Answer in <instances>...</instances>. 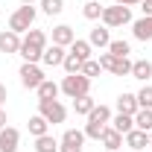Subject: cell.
<instances>
[{
	"mask_svg": "<svg viewBox=\"0 0 152 152\" xmlns=\"http://www.w3.org/2000/svg\"><path fill=\"white\" fill-rule=\"evenodd\" d=\"M38 3H41V12H44V15H50V18L64 12V0H38Z\"/></svg>",
	"mask_w": 152,
	"mask_h": 152,
	"instance_id": "29",
	"label": "cell"
},
{
	"mask_svg": "<svg viewBox=\"0 0 152 152\" xmlns=\"http://www.w3.org/2000/svg\"><path fill=\"white\" fill-rule=\"evenodd\" d=\"M82 143H85V132L79 129H67L58 140V152H82Z\"/></svg>",
	"mask_w": 152,
	"mask_h": 152,
	"instance_id": "8",
	"label": "cell"
},
{
	"mask_svg": "<svg viewBox=\"0 0 152 152\" xmlns=\"http://www.w3.org/2000/svg\"><path fill=\"white\" fill-rule=\"evenodd\" d=\"M79 73H85L88 79H94V76L102 73V64H99L96 58H88V61H82V70H79Z\"/></svg>",
	"mask_w": 152,
	"mask_h": 152,
	"instance_id": "30",
	"label": "cell"
},
{
	"mask_svg": "<svg viewBox=\"0 0 152 152\" xmlns=\"http://www.w3.org/2000/svg\"><path fill=\"white\" fill-rule=\"evenodd\" d=\"M6 96H9V91H6V85L0 82V108H3V102H6Z\"/></svg>",
	"mask_w": 152,
	"mask_h": 152,
	"instance_id": "35",
	"label": "cell"
},
{
	"mask_svg": "<svg viewBox=\"0 0 152 152\" xmlns=\"http://www.w3.org/2000/svg\"><path fill=\"white\" fill-rule=\"evenodd\" d=\"M117 111H120V114H132V117H134V114L140 111L137 96H134V94H120V96H117Z\"/></svg>",
	"mask_w": 152,
	"mask_h": 152,
	"instance_id": "16",
	"label": "cell"
},
{
	"mask_svg": "<svg viewBox=\"0 0 152 152\" xmlns=\"http://www.w3.org/2000/svg\"><path fill=\"white\" fill-rule=\"evenodd\" d=\"M26 126H29V134H32V137H41V134H47V132H50V123H47L41 114H32Z\"/></svg>",
	"mask_w": 152,
	"mask_h": 152,
	"instance_id": "21",
	"label": "cell"
},
{
	"mask_svg": "<svg viewBox=\"0 0 152 152\" xmlns=\"http://www.w3.org/2000/svg\"><path fill=\"white\" fill-rule=\"evenodd\" d=\"M102 152H108V149H102Z\"/></svg>",
	"mask_w": 152,
	"mask_h": 152,
	"instance_id": "39",
	"label": "cell"
},
{
	"mask_svg": "<svg viewBox=\"0 0 152 152\" xmlns=\"http://www.w3.org/2000/svg\"><path fill=\"white\" fill-rule=\"evenodd\" d=\"M149 76H152V61H146V58H137V61H132V79L146 82Z\"/></svg>",
	"mask_w": 152,
	"mask_h": 152,
	"instance_id": "19",
	"label": "cell"
},
{
	"mask_svg": "<svg viewBox=\"0 0 152 152\" xmlns=\"http://www.w3.org/2000/svg\"><path fill=\"white\" fill-rule=\"evenodd\" d=\"M20 41H23V38H20L18 32H12V29L0 32V53H6V56L18 53V50H20Z\"/></svg>",
	"mask_w": 152,
	"mask_h": 152,
	"instance_id": "12",
	"label": "cell"
},
{
	"mask_svg": "<svg viewBox=\"0 0 152 152\" xmlns=\"http://www.w3.org/2000/svg\"><path fill=\"white\" fill-rule=\"evenodd\" d=\"M134 96H137V105L140 108H152V85H143Z\"/></svg>",
	"mask_w": 152,
	"mask_h": 152,
	"instance_id": "31",
	"label": "cell"
},
{
	"mask_svg": "<svg viewBox=\"0 0 152 152\" xmlns=\"http://www.w3.org/2000/svg\"><path fill=\"white\" fill-rule=\"evenodd\" d=\"M23 44H29V47H38V50H44V47H47V32H44V29H29V32L23 35Z\"/></svg>",
	"mask_w": 152,
	"mask_h": 152,
	"instance_id": "24",
	"label": "cell"
},
{
	"mask_svg": "<svg viewBox=\"0 0 152 152\" xmlns=\"http://www.w3.org/2000/svg\"><path fill=\"white\" fill-rule=\"evenodd\" d=\"M102 26H108V29H117V26H126V23H132V9L129 6H105L102 9Z\"/></svg>",
	"mask_w": 152,
	"mask_h": 152,
	"instance_id": "4",
	"label": "cell"
},
{
	"mask_svg": "<svg viewBox=\"0 0 152 152\" xmlns=\"http://www.w3.org/2000/svg\"><path fill=\"white\" fill-rule=\"evenodd\" d=\"M64 50H67V47H58V44L50 47V44H47L44 53H41V61H44L47 67H61V61H64V56H67Z\"/></svg>",
	"mask_w": 152,
	"mask_h": 152,
	"instance_id": "10",
	"label": "cell"
},
{
	"mask_svg": "<svg viewBox=\"0 0 152 152\" xmlns=\"http://www.w3.org/2000/svg\"><path fill=\"white\" fill-rule=\"evenodd\" d=\"M35 152H58V140L50 132L41 134V137H35Z\"/></svg>",
	"mask_w": 152,
	"mask_h": 152,
	"instance_id": "25",
	"label": "cell"
},
{
	"mask_svg": "<svg viewBox=\"0 0 152 152\" xmlns=\"http://www.w3.org/2000/svg\"><path fill=\"white\" fill-rule=\"evenodd\" d=\"M108 53L117 58H126L129 53H132V47H129V41H123V38H114L111 44H108Z\"/></svg>",
	"mask_w": 152,
	"mask_h": 152,
	"instance_id": "28",
	"label": "cell"
},
{
	"mask_svg": "<svg viewBox=\"0 0 152 152\" xmlns=\"http://www.w3.org/2000/svg\"><path fill=\"white\" fill-rule=\"evenodd\" d=\"M132 35L137 38V41H152V18L132 20Z\"/></svg>",
	"mask_w": 152,
	"mask_h": 152,
	"instance_id": "15",
	"label": "cell"
},
{
	"mask_svg": "<svg viewBox=\"0 0 152 152\" xmlns=\"http://www.w3.org/2000/svg\"><path fill=\"white\" fill-rule=\"evenodd\" d=\"M140 12L143 18H152V0H140Z\"/></svg>",
	"mask_w": 152,
	"mask_h": 152,
	"instance_id": "33",
	"label": "cell"
},
{
	"mask_svg": "<svg viewBox=\"0 0 152 152\" xmlns=\"http://www.w3.org/2000/svg\"><path fill=\"white\" fill-rule=\"evenodd\" d=\"M18 143H20V132L15 126L0 129V152H18Z\"/></svg>",
	"mask_w": 152,
	"mask_h": 152,
	"instance_id": "9",
	"label": "cell"
},
{
	"mask_svg": "<svg viewBox=\"0 0 152 152\" xmlns=\"http://www.w3.org/2000/svg\"><path fill=\"white\" fill-rule=\"evenodd\" d=\"M149 146H152V132H149Z\"/></svg>",
	"mask_w": 152,
	"mask_h": 152,
	"instance_id": "38",
	"label": "cell"
},
{
	"mask_svg": "<svg viewBox=\"0 0 152 152\" xmlns=\"http://www.w3.org/2000/svg\"><path fill=\"white\" fill-rule=\"evenodd\" d=\"M96 61L102 64V70H108V73H114V76H132V61H129V56L117 58V56H111V53H99Z\"/></svg>",
	"mask_w": 152,
	"mask_h": 152,
	"instance_id": "6",
	"label": "cell"
},
{
	"mask_svg": "<svg viewBox=\"0 0 152 152\" xmlns=\"http://www.w3.org/2000/svg\"><path fill=\"white\" fill-rule=\"evenodd\" d=\"M6 123H9V120H6V111H3V108H0V129H3V126H6Z\"/></svg>",
	"mask_w": 152,
	"mask_h": 152,
	"instance_id": "36",
	"label": "cell"
},
{
	"mask_svg": "<svg viewBox=\"0 0 152 152\" xmlns=\"http://www.w3.org/2000/svg\"><path fill=\"white\" fill-rule=\"evenodd\" d=\"M129 152H132V149H129Z\"/></svg>",
	"mask_w": 152,
	"mask_h": 152,
	"instance_id": "40",
	"label": "cell"
},
{
	"mask_svg": "<svg viewBox=\"0 0 152 152\" xmlns=\"http://www.w3.org/2000/svg\"><path fill=\"white\" fill-rule=\"evenodd\" d=\"M61 67H64L67 73H79V70H82V61H79L73 53H67V56H64V61H61Z\"/></svg>",
	"mask_w": 152,
	"mask_h": 152,
	"instance_id": "32",
	"label": "cell"
},
{
	"mask_svg": "<svg viewBox=\"0 0 152 152\" xmlns=\"http://www.w3.org/2000/svg\"><path fill=\"white\" fill-rule=\"evenodd\" d=\"M18 76H20V85H23V88H29V91H35L38 85L47 79V76H44V70H41L38 64H29V61H23V64H20Z\"/></svg>",
	"mask_w": 152,
	"mask_h": 152,
	"instance_id": "7",
	"label": "cell"
},
{
	"mask_svg": "<svg viewBox=\"0 0 152 152\" xmlns=\"http://www.w3.org/2000/svg\"><path fill=\"white\" fill-rule=\"evenodd\" d=\"M102 9H105V6H99V0H85L82 15H85L88 20H99V18H102Z\"/></svg>",
	"mask_w": 152,
	"mask_h": 152,
	"instance_id": "27",
	"label": "cell"
},
{
	"mask_svg": "<svg viewBox=\"0 0 152 152\" xmlns=\"http://www.w3.org/2000/svg\"><path fill=\"white\" fill-rule=\"evenodd\" d=\"M38 114H41L50 126H56V123H64L67 108H64L58 99H38Z\"/></svg>",
	"mask_w": 152,
	"mask_h": 152,
	"instance_id": "5",
	"label": "cell"
},
{
	"mask_svg": "<svg viewBox=\"0 0 152 152\" xmlns=\"http://www.w3.org/2000/svg\"><path fill=\"white\" fill-rule=\"evenodd\" d=\"M111 108L108 105H94V111L88 114V123H85V137H91V140H99V134L102 129L111 123Z\"/></svg>",
	"mask_w": 152,
	"mask_h": 152,
	"instance_id": "1",
	"label": "cell"
},
{
	"mask_svg": "<svg viewBox=\"0 0 152 152\" xmlns=\"http://www.w3.org/2000/svg\"><path fill=\"white\" fill-rule=\"evenodd\" d=\"M114 3H117V6H129V9H132V6H140V0H114Z\"/></svg>",
	"mask_w": 152,
	"mask_h": 152,
	"instance_id": "34",
	"label": "cell"
},
{
	"mask_svg": "<svg viewBox=\"0 0 152 152\" xmlns=\"http://www.w3.org/2000/svg\"><path fill=\"white\" fill-rule=\"evenodd\" d=\"M73 41H76L73 26H67V23H58V26H53V44H58V47H70Z\"/></svg>",
	"mask_w": 152,
	"mask_h": 152,
	"instance_id": "13",
	"label": "cell"
},
{
	"mask_svg": "<svg viewBox=\"0 0 152 152\" xmlns=\"http://www.w3.org/2000/svg\"><path fill=\"white\" fill-rule=\"evenodd\" d=\"M108 126L117 129L120 134H129V132L134 129V117H132V114H120V111H117V114L111 117V123H108Z\"/></svg>",
	"mask_w": 152,
	"mask_h": 152,
	"instance_id": "17",
	"label": "cell"
},
{
	"mask_svg": "<svg viewBox=\"0 0 152 152\" xmlns=\"http://www.w3.org/2000/svg\"><path fill=\"white\" fill-rule=\"evenodd\" d=\"M20 3H26V6H32V3H35V0H20Z\"/></svg>",
	"mask_w": 152,
	"mask_h": 152,
	"instance_id": "37",
	"label": "cell"
},
{
	"mask_svg": "<svg viewBox=\"0 0 152 152\" xmlns=\"http://www.w3.org/2000/svg\"><path fill=\"white\" fill-rule=\"evenodd\" d=\"M35 91H38V99H56V96L61 94V88H58L53 79H44V82L38 85Z\"/></svg>",
	"mask_w": 152,
	"mask_h": 152,
	"instance_id": "20",
	"label": "cell"
},
{
	"mask_svg": "<svg viewBox=\"0 0 152 152\" xmlns=\"http://www.w3.org/2000/svg\"><path fill=\"white\" fill-rule=\"evenodd\" d=\"M99 140H102V146H105L108 152H117L120 146H123V134L117 132V129H111V126H105V129H102Z\"/></svg>",
	"mask_w": 152,
	"mask_h": 152,
	"instance_id": "14",
	"label": "cell"
},
{
	"mask_svg": "<svg viewBox=\"0 0 152 152\" xmlns=\"http://www.w3.org/2000/svg\"><path fill=\"white\" fill-rule=\"evenodd\" d=\"M32 23H35V6L20 3L18 9L12 12V18H9V29L20 35V32H29V29H32Z\"/></svg>",
	"mask_w": 152,
	"mask_h": 152,
	"instance_id": "3",
	"label": "cell"
},
{
	"mask_svg": "<svg viewBox=\"0 0 152 152\" xmlns=\"http://www.w3.org/2000/svg\"><path fill=\"white\" fill-rule=\"evenodd\" d=\"M134 129L152 132V108H140V111L134 114Z\"/></svg>",
	"mask_w": 152,
	"mask_h": 152,
	"instance_id": "26",
	"label": "cell"
},
{
	"mask_svg": "<svg viewBox=\"0 0 152 152\" xmlns=\"http://www.w3.org/2000/svg\"><path fill=\"white\" fill-rule=\"evenodd\" d=\"M67 53H73L79 61H88V58H91V44H88V41H82V38H76L73 44L67 47Z\"/></svg>",
	"mask_w": 152,
	"mask_h": 152,
	"instance_id": "22",
	"label": "cell"
},
{
	"mask_svg": "<svg viewBox=\"0 0 152 152\" xmlns=\"http://www.w3.org/2000/svg\"><path fill=\"white\" fill-rule=\"evenodd\" d=\"M94 105H96V102H94V96H91V94L76 96V99H73V111H76V114H82V117H88V114L94 111Z\"/></svg>",
	"mask_w": 152,
	"mask_h": 152,
	"instance_id": "23",
	"label": "cell"
},
{
	"mask_svg": "<svg viewBox=\"0 0 152 152\" xmlns=\"http://www.w3.org/2000/svg\"><path fill=\"white\" fill-rule=\"evenodd\" d=\"M61 94L64 96H70V99H76V96H85V94H91V79L85 73H67L64 79H61Z\"/></svg>",
	"mask_w": 152,
	"mask_h": 152,
	"instance_id": "2",
	"label": "cell"
},
{
	"mask_svg": "<svg viewBox=\"0 0 152 152\" xmlns=\"http://www.w3.org/2000/svg\"><path fill=\"white\" fill-rule=\"evenodd\" d=\"M123 143L132 152H140L143 146H149V132H140V129H132L129 134H123Z\"/></svg>",
	"mask_w": 152,
	"mask_h": 152,
	"instance_id": "11",
	"label": "cell"
},
{
	"mask_svg": "<svg viewBox=\"0 0 152 152\" xmlns=\"http://www.w3.org/2000/svg\"><path fill=\"white\" fill-rule=\"evenodd\" d=\"M88 44H91V47H99V50H102V47H108V44H111L108 26H94V29H91V35H88Z\"/></svg>",
	"mask_w": 152,
	"mask_h": 152,
	"instance_id": "18",
	"label": "cell"
}]
</instances>
